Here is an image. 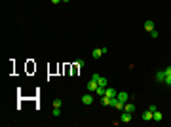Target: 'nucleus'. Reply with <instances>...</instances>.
<instances>
[{"mask_svg": "<svg viewBox=\"0 0 171 127\" xmlns=\"http://www.w3.org/2000/svg\"><path fill=\"white\" fill-rule=\"evenodd\" d=\"M107 51H108L107 48H95V49H93V51H91V57H93V59H99V57H101V55H105V53H107Z\"/></svg>", "mask_w": 171, "mask_h": 127, "instance_id": "obj_1", "label": "nucleus"}, {"mask_svg": "<svg viewBox=\"0 0 171 127\" xmlns=\"http://www.w3.org/2000/svg\"><path fill=\"white\" fill-rule=\"evenodd\" d=\"M154 80L158 82V84H164V80H166V72H164V70H158V72L154 74Z\"/></svg>", "mask_w": 171, "mask_h": 127, "instance_id": "obj_2", "label": "nucleus"}, {"mask_svg": "<svg viewBox=\"0 0 171 127\" xmlns=\"http://www.w3.org/2000/svg\"><path fill=\"white\" fill-rule=\"evenodd\" d=\"M152 114H154V112L150 110V108H146V110L143 112V116H141V118H143L144 122H152Z\"/></svg>", "mask_w": 171, "mask_h": 127, "instance_id": "obj_3", "label": "nucleus"}, {"mask_svg": "<svg viewBox=\"0 0 171 127\" xmlns=\"http://www.w3.org/2000/svg\"><path fill=\"white\" fill-rule=\"evenodd\" d=\"M82 104H93V95H90V93L82 95Z\"/></svg>", "mask_w": 171, "mask_h": 127, "instance_id": "obj_4", "label": "nucleus"}, {"mask_svg": "<svg viewBox=\"0 0 171 127\" xmlns=\"http://www.w3.org/2000/svg\"><path fill=\"white\" fill-rule=\"evenodd\" d=\"M131 116H133V114H129V112L122 110V118H120V122H124V123H129V122H131Z\"/></svg>", "mask_w": 171, "mask_h": 127, "instance_id": "obj_5", "label": "nucleus"}, {"mask_svg": "<svg viewBox=\"0 0 171 127\" xmlns=\"http://www.w3.org/2000/svg\"><path fill=\"white\" fill-rule=\"evenodd\" d=\"M105 95H107V97H110V99H114V97L118 95V91L114 89V87H108V85H107V89H105Z\"/></svg>", "mask_w": 171, "mask_h": 127, "instance_id": "obj_6", "label": "nucleus"}, {"mask_svg": "<svg viewBox=\"0 0 171 127\" xmlns=\"http://www.w3.org/2000/svg\"><path fill=\"white\" fill-rule=\"evenodd\" d=\"M85 87H88V91H95V89H97V87H99V84H97L95 80L91 78V80H90V82H88V85H85Z\"/></svg>", "mask_w": 171, "mask_h": 127, "instance_id": "obj_7", "label": "nucleus"}, {"mask_svg": "<svg viewBox=\"0 0 171 127\" xmlns=\"http://www.w3.org/2000/svg\"><path fill=\"white\" fill-rule=\"evenodd\" d=\"M116 99H120L122 102H128V99H129V95L126 93V91H118V95H116Z\"/></svg>", "mask_w": 171, "mask_h": 127, "instance_id": "obj_8", "label": "nucleus"}, {"mask_svg": "<svg viewBox=\"0 0 171 127\" xmlns=\"http://www.w3.org/2000/svg\"><path fill=\"white\" fill-rule=\"evenodd\" d=\"M164 120V114H162L160 110H154V114H152V122H162Z\"/></svg>", "mask_w": 171, "mask_h": 127, "instance_id": "obj_9", "label": "nucleus"}, {"mask_svg": "<svg viewBox=\"0 0 171 127\" xmlns=\"http://www.w3.org/2000/svg\"><path fill=\"white\" fill-rule=\"evenodd\" d=\"M144 31H154V21H150V19H146V21H144Z\"/></svg>", "mask_w": 171, "mask_h": 127, "instance_id": "obj_10", "label": "nucleus"}, {"mask_svg": "<svg viewBox=\"0 0 171 127\" xmlns=\"http://www.w3.org/2000/svg\"><path fill=\"white\" fill-rule=\"evenodd\" d=\"M124 110H126V112H129V114H133V112H135V104H133V102H129V104H126V106H124Z\"/></svg>", "mask_w": 171, "mask_h": 127, "instance_id": "obj_11", "label": "nucleus"}, {"mask_svg": "<svg viewBox=\"0 0 171 127\" xmlns=\"http://www.w3.org/2000/svg\"><path fill=\"white\" fill-rule=\"evenodd\" d=\"M105 89H107V87H103V85H99V87L95 89V95H97V97H105Z\"/></svg>", "mask_w": 171, "mask_h": 127, "instance_id": "obj_12", "label": "nucleus"}, {"mask_svg": "<svg viewBox=\"0 0 171 127\" xmlns=\"http://www.w3.org/2000/svg\"><path fill=\"white\" fill-rule=\"evenodd\" d=\"M110 101H112V99H110V97H107V95L101 97V102H103L105 106H110Z\"/></svg>", "mask_w": 171, "mask_h": 127, "instance_id": "obj_13", "label": "nucleus"}, {"mask_svg": "<svg viewBox=\"0 0 171 127\" xmlns=\"http://www.w3.org/2000/svg\"><path fill=\"white\" fill-rule=\"evenodd\" d=\"M97 84H99V85H103V87H107V85H108V82H107V78H103V76H101V78L97 80Z\"/></svg>", "mask_w": 171, "mask_h": 127, "instance_id": "obj_14", "label": "nucleus"}, {"mask_svg": "<svg viewBox=\"0 0 171 127\" xmlns=\"http://www.w3.org/2000/svg\"><path fill=\"white\" fill-rule=\"evenodd\" d=\"M61 104H63L61 99H55V101H53V108H61Z\"/></svg>", "mask_w": 171, "mask_h": 127, "instance_id": "obj_15", "label": "nucleus"}, {"mask_svg": "<svg viewBox=\"0 0 171 127\" xmlns=\"http://www.w3.org/2000/svg\"><path fill=\"white\" fill-rule=\"evenodd\" d=\"M164 72H166V76H171V64H167L166 68H164Z\"/></svg>", "mask_w": 171, "mask_h": 127, "instance_id": "obj_16", "label": "nucleus"}, {"mask_svg": "<svg viewBox=\"0 0 171 127\" xmlns=\"http://www.w3.org/2000/svg\"><path fill=\"white\" fill-rule=\"evenodd\" d=\"M150 36H152V38H158V36H160V34H158V31H156V29H154V31H150Z\"/></svg>", "mask_w": 171, "mask_h": 127, "instance_id": "obj_17", "label": "nucleus"}, {"mask_svg": "<svg viewBox=\"0 0 171 127\" xmlns=\"http://www.w3.org/2000/svg\"><path fill=\"white\" fill-rule=\"evenodd\" d=\"M164 84H166V85H171V76H166V80H164Z\"/></svg>", "mask_w": 171, "mask_h": 127, "instance_id": "obj_18", "label": "nucleus"}, {"mask_svg": "<svg viewBox=\"0 0 171 127\" xmlns=\"http://www.w3.org/2000/svg\"><path fill=\"white\" fill-rule=\"evenodd\" d=\"M61 114V108H53V116H59Z\"/></svg>", "mask_w": 171, "mask_h": 127, "instance_id": "obj_19", "label": "nucleus"}, {"mask_svg": "<svg viewBox=\"0 0 171 127\" xmlns=\"http://www.w3.org/2000/svg\"><path fill=\"white\" fill-rule=\"evenodd\" d=\"M59 2H61V0H51V4H59Z\"/></svg>", "mask_w": 171, "mask_h": 127, "instance_id": "obj_20", "label": "nucleus"}, {"mask_svg": "<svg viewBox=\"0 0 171 127\" xmlns=\"http://www.w3.org/2000/svg\"><path fill=\"white\" fill-rule=\"evenodd\" d=\"M61 2H65V4H67V2H70V0H61Z\"/></svg>", "mask_w": 171, "mask_h": 127, "instance_id": "obj_21", "label": "nucleus"}]
</instances>
